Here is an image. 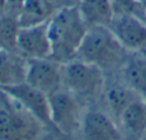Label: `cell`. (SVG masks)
Here are the masks:
<instances>
[{"instance_id": "7", "label": "cell", "mask_w": 146, "mask_h": 140, "mask_svg": "<svg viewBox=\"0 0 146 140\" xmlns=\"http://www.w3.org/2000/svg\"><path fill=\"white\" fill-rule=\"evenodd\" d=\"M15 50L28 59H41L51 57L48 22L27 27H18Z\"/></svg>"}, {"instance_id": "11", "label": "cell", "mask_w": 146, "mask_h": 140, "mask_svg": "<svg viewBox=\"0 0 146 140\" xmlns=\"http://www.w3.org/2000/svg\"><path fill=\"white\" fill-rule=\"evenodd\" d=\"M101 98L106 108V113L117 122L121 115L124 112V109L136 99H140L118 76H117V81L113 82H108V79H106V84Z\"/></svg>"}, {"instance_id": "18", "label": "cell", "mask_w": 146, "mask_h": 140, "mask_svg": "<svg viewBox=\"0 0 146 140\" xmlns=\"http://www.w3.org/2000/svg\"><path fill=\"white\" fill-rule=\"evenodd\" d=\"M114 15H131L146 22V14L139 0H110Z\"/></svg>"}, {"instance_id": "14", "label": "cell", "mask_w": 146, "mask_h": 140, "mask_svg": "<svg viewBox=\"0 0 146 140\" xmlns=\"http://www.w3.org/2000/svg\"><path fill=\"white\" fill-rule=\"evenodd\" d=\"M55 10L53 0H25L15 14L18 27L49 22Z\"/></svg>"}, {"instance_id": "4", "label": "cell", "mask_w": 146, "mask_h": 140, "mask_svg": "<svg viewBox=\"0 0 146 140\" xmlns=\"http://www.w3.org/2000/svg\"><path fill=\"white\" fill-rule=\"evenodd\" d=\"M63 89L77 98H96L103 94L106 75L98 66L74 58L62 66Z\"/></svg>"}, {"instance_id": "23", "label": "cell", "mask_w": 146, "mask_h": 140, "mask_svg": "<svg viewBox=\"0 0 146 140\" xmlns=\"http://www.w3.org/2000/svg\"><path fill=\"white\" fill-rule=\"evenodd\" d=\"M53 1H68V0H53Z\"/></svg>"}, {"instance_id": "17", "label": "cell", "mask_w": 146, "mask_h": 140, "mask_svg": "<svg viewBox=\"0 0 146 140\" xmlns=\"http://www.w3.org/2000/svg\"><path fill=\"white\" fill-rule=\"evenodd\" d=\"M18 23L14 17L0 15V48L15 50Z\"/></svg>"}, {"instance_id": "10", "label": "cell", "mask_w": 146, "mask_h": 140, "mask_svg": "<svg viewBox=\"0 0 146 140\" xmlns=\"http://www.w3.org/2000/svg\"><path fill=\"white\" fill-rule=\"evenodd\" d=\"M1 90L7 91L15 100H18L42 125L51 126L48 95H45L44 93H41L40 90L35 89V87L30 86L26 82H22L19 85H15V86L8 87V89H1Z\"/></svg>"}, {"instance_id": "3", "label": "cell", "mask_w": 146, "mask_h": 140, "mask_svg": "<svg viewBox=\"0 0 146 140\" xmlns=\"http://www.w3.org/2000/svg\"><path fill=\"white\" fill-rule=\"evenodd\" d=\"M42 123L0 89V140H33Z\"/></svg>"}, {"instance_id": "5", "label": "cell", "mask_w": 146, "mask_h": 140, "mask_svg": "<svg viewBox=\"0 0 146 140\" xmlns=\"http://www.w3.org/2000/svg\"><path fill=\"white\" fill-rule=\"evenodd\" d=\"M51 126L64 134L73 135L81 130L83 116L81 115L77 97L66 89H60L48 95Z\"/></svg>"}, {"instance_id": "2", "label": "cell", "mask_w": 146, "mask_h": 140, "mask_svg": "<svg viewBox=\"0 0 146 140\" xmlns=\"http://www.w3.org/2000/svg\"><path fill=\"white\" fill-rule=\"evenodd\" d=\"M128 55L108 26H96L87 30L76 58L98 66L108 76L118 73Z\"/></svg>"}, {"instance_id": "6", "label": "cell", "mask_w": 146, "mask_h": 140, "mask_svg": "<svg viewBox=\"0 0 146 140\" xmlns=\"http://www.w3.org/2000/svg\"><path fill=\"white\" fill-rule=\"evenodd\" d=\"M62 66L51 58L28 59L25 82L45 95L53 94L63 89Z\"/></svg>"}, {"instance_id": "12", "label": "cell", "mask_w": 146, "mask_h": 140, "mask_svg": "<svg viewBox=\"0 0 146 140\" xmlns=\"http://www.w3.org/2000/svg\"><path fill=\"white\" fill-rule=\"evenodd\" d=\"M117 76L144 102H146V54L129 53Z\"/></svg>"}, {"instance_id": "16", "label": "cell", "mask_w": 146, "mask_h": 140, "mask_svg": "<svg viewBox=\"0 0 146 140\" xmlns=\"http://www.w3.org/2000/svg\"><path fill=\"white\" fill-rule=\"evenodd\" d=\"M118 123L132 138L141 139L146 133V102L136 99L121 115Z\"/></svg>"}, {"instance_id": "8", "label": "cell", "mask_w": 146, "mask_h": 140, "mask_svg": "<svg viewBox=\"0 0 146 140\" xmlns=\"http://www.w3.org/2000/svg\"><path fill=\"white\" fill-rule=\"evenodd\" d=\"M129 53L146 54V22L131 15H114L108 26Z\"/></svg>"}, {"instance_id": "13", "label": "cell", "mask_w": 146, "mask_h": 140, "mask_svg": "<svg viewBox=\"0 0 146 140\" xmlns=\"http://www.w3.org/2000/svg\"><path fill=\"white\" fill-rule=\"evenodd\" d=\"M27 59L17 50L0 48V89L19 85L25 82Z\"/></svg>"}, {"instance_id": "1", "label": "cell", "mask_w": 146, "mask_h": 140, "mask_svg": "<svg viewBox=\"0 0 146 140\" xmlns=\"http://www.w3.org/2000/svg\"><path fill=\"white\" fill-rule=\"evenodd\" d=\"M87 30V25L76 4L56 9L48 22L51 45L50 58L60 64L74 59Z\"/></svg>"}, {"instance_id": "21", "label": "cell", "mask_w": 146, "mask_h": 140, "mask_svg": "<svg viewBox=\"0 0 146 140\" xmlns=\"http://www.w3.org/2000/svg\"><path fill=\"white\" fill-rule=\"evenodd\" d=\"M139 1L141 3L142 9H144V12H145V14H146V0H139Z\"/></svg>"}, {"instance_id": "22", "label": "cell", "mask_w": 146, "mask_h": 140, "mask_svg": "<svg viewBox=\"0 0 146 140\" xmlns=\"http://www.w3.org/2000/svg\"><path fill=\"white\" fill-rule=\"evenodd\" d=\"M124 140H141V139H137V138H132V136H126Z\"/></svg>"}, {"instance_id": "15", "label": "cell", "mask_w": 146, "mask_h": 140, "mask_svg": "<svg viewBox=\"0 0 146 140\" xmlns=\"http://www.w3.org/2000/svg\"><path fill=\"white\" fill-rule=\"evenodd\" d=\"M76 5L88 28L109 26L114 17L110 0H78Z\"/></svg>"}, {"instance_id": "9", "label": "cell", "mask_w": 146, "mask_h": 140, "mask_svg": "<svg viewBox=\"0 0 146 140\" xmlns=\"http://www.w3.org/2000/svg\"><path fill=\"white\" fill-rule=\"evenodd\" d=\"M81 131L86 140H124L119 123L106 112L88 111L83 115Z\"/></svg>"}, {"instance_id": "19", "label": "cell", "mask_w": 146, "mask_h": 140, "mask_svg": "<svg viewBox=\"0 0 146 140\" xmlns=\"http://www.w3.org/2000/svg\"><path fill=\"white\" fill-rule=\"evenodd\" d=\"M25 0H7V8H9L10 10H14L17 14L18 9L21 8V5L23 4Z\"/></svg>"}, {"instance_id": "20", "label": "cell", "mask_w": 146, "mask_h": 140, "mask_svg": "<svg viewBox=\"0 0 146 140\" xmlns=\"http://www.w3.org/2000/svg\"><path fill=\"white\" fill-rule=\"evenodd\" d=\"M5 8H7V0H0V15L4 12Z\"/></svg>"}]
</instances>
